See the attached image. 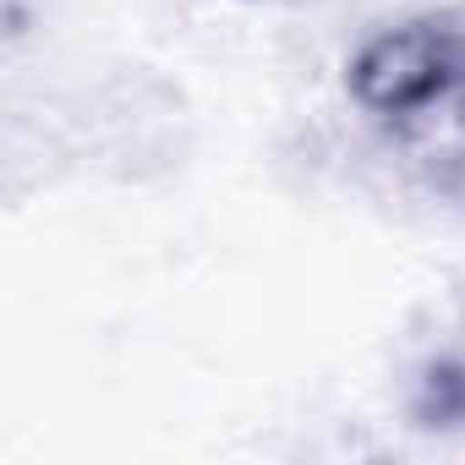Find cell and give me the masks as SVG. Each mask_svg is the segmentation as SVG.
I'll return each instance as SVG.
<instances>
[{
	"label": "cell",
	"instance_id": "cell-2",
	"mask_svg": "<svg viewBox=\"0 0 465 465\" xmlns=\"http://www.w3.org/2000/svg\"><path fill=\"white\" fill-rule=\"evenodd\" d=\"M421 427H465V361H432L416 383Z\"/></svg>",
	"mask_w": 465,
	"mask_h": 465
},
{
	"label": "cell",
	"instance_id": "cell-1",
	"mask_svg": "<svg viewBox=\"0 0 465 465\" xmlns=\"http://www.w3.org/2000/svg\"><path fill=\"white\" fill-rule=\"evenodd\" d=\"M345 88L383 126L465 121V6L378 28L345 61Z\"/></svg>",
	"mask_w": 465,
	"mask_h": 465
}]
</instances>
